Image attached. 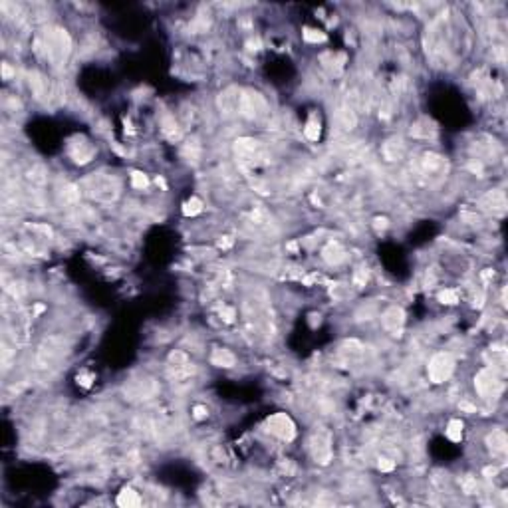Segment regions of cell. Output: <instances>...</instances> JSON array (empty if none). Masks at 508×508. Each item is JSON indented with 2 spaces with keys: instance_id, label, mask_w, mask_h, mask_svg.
I'll return each mask as SVG.
<instances>
[{
  "instance_id": "27",
  "label": "cell",
  "mask_w": 508,
  "mask_h": 508,
  "mask_svg": "<svg viewBox=\"0 0 508 508\" xmlns=\"http://www.w3.org/2000/svg\"><path fill=\"white\" fill-rule=\"evenodd\" d=\"M230 244H232L230 236H223L221 241H219V246H221V248H230Z\"/></svg>"
},
{
  "instance_id": "2",
  "label": "cell",
  "mask_w": 508,
  "mask_h": 508,
  "mask_svg": "<svg viewBox=\"0 0 508 508\" xmlns=\"http://www.w3.org/2000/svg\"><path fill=\"white\" fill-rule=\"evenodd\" d=\"M46 52L52 60H64L70 52V36L66 34V30L54 28L46 36Z\"/></svg>"
},
{
  "instance_id": "4",
  "label": "cell",
  "mask_w": 508,
  "mask_h": 508,
  "mask_svg": "<svg viewBox=\"0 0 508 508\" xmlns=\"http://www.w3.org/2000/svg\"><path fill=\"white\" fill-rule=\"evenodd\" d=\"M474 387L483 397H496L502 389V383L492 369H483L474 377Z\"/></svg>"
},
{
  "instance_id": "30",
  "label": "cell",
  "mask_w": 508,
  "mask_h": 508,
  "mask_svg": "<svg viewBox=\"0 0 508 508\" xmlns=\"http://www.w3.org/2000/svg\"><path fill=\"white\" fill-rule=\"evenodd\" d=\"M2 74H4V78H6V80L12 76V70H10V66H8V64H4V66H2Z\"/></svg>"
},
{
  "instance_id": "28",
  "label": "cell",
  "mask_w": 508,
  "mask_h": 508,
  "mask_svg": "<svg viewBox=\"0 0 508 508\" xmlns=\"http://www.w3.org/2000/svg\"><path fill=\"white\" fill-rule=\"evenodd\" d=\"M496 472H498V468H496V467H488V468H485V474L488 476V479H492V476H494Z\"/></svg>"
},
{
  "instance_id": "22",
  "label": "cell",
  "mask_w": 508,
  "mask_h": 508,
  "mask_svg": "<svg viewBox=\"0 0 508 508\" xmlns=\"http://www.w3.org/2000/svg\"><path fill=\"white\" fill-rule=\"evenodd\" d=\"M367 268H360V270L355 272V276H353V282H355V286H366V282H367Z\"/></svg>"
},
{
  "instance_id": "10",
  "label": "cell",
  "mask_w": 508,
  "mask_h": 508,
  "mask_svg": "<svg viewBox=\"0 0 508 508\" xmlns=\"http://www.w3.org/2000/svg\"><path fill=\"white\" fill-rule=\"evenodd\" d=\"M211 362L219 367H232L236 364V357L228 351V349H223V347H217L211 355Z\"/></svg>"
},
{
  "instance_id": "16",
  "label": "cell",
  "mask_w": 508,
  "mask_h": 508,
  "mask_svg": "<svg viewBox=\"0 0 508 508\" xmlns=\"http://www.w3.org/2000/svg\"><path fill=\"white\" fill-rule=\"evenodd\" d=\"M201 211H203V201L197 199V197H191V199L183 204V213H185L187 217H195V215H199Z\"/></svg>"
},
{
  "instance_id": "8",
  "label": "cell",
  "mask_w": 508,
  "mask_h": 508,
  "mask_svg": "<svg viewBox=\"0 0 508 508\" xmlns=\"http://www.w3.org/2000/svg\"><path fill=\"white\" fill-rule=\"evenodd\" d=\"M381 322H383V325H385V330H389V332H395V334H397V332L401 330L403 322H405V312H403L399 306H391V308H387V310H385Z\"/></svg>"
},
{
  "instance_id": "21",
  "label": "cell",
  "mask_w": 508,
  "mask_h": 508,
  "mask_svg": "<svg viewBox=\"0 0 508 508\" xmlns=\"http://www.w3.org/2000/svg\"><path fill=\"white\" fill-rule=\"evenodd\" d=\"M183 153L189 157V159H197L199 157V145H197V141H189L187 145H185V149H183Z\"/></svg>"
},
{
  "instance_id": "23",
  "label": "cell",
  "mask_w": 508,
  "mask_h": 508,
  "mask_svg": "<svg viewBox=\"0 0 508 508\" xmlns=\"http://www.w3.org/2000/svg\"><path fill=\"white\" fill-rule=\"evenodd\" d=\"M206 415H208V411H206V407H203V405H197V407L193 409V417H195V419H199V421L204 419Z\"/></svg>"
},
{
  "instance_id": "24",
  "label": "cell",
  "mask_w": 508,
  "mask_h": 508,
  "mask_svg": "<svg viewBox=\"0 0 508 508\" xmlns=\"http://www.w3.org/2000/svg\"><path fill=\"white\" fill-rule=\"evenodd\" d=\"M221 318L230 324V322L234 320V310H232V308H223V310H221Z\"/></svg>"
},
{
  "instance_id": "13",
  "label": "cell",
  "mask_w": 508,
  "mask_h": 508,
  "mask_svg": "<svg viewBox=\"0 0 508 508\" xmlns=\"http://www.w3.org/2000/svg\"><path fill=\"white\" fill-rule=\"evenodd\" d=\"M117 504L123 506V508H131V506H139L141 500H139V496L133 488H123L117 496Z\"/></svg>"
},
{
  "instance_id": "25",
  "label": "cell",
  "mask_w": 508,
  "mask_h": 508,
  "mask_svg": "<svg viewBox=\"0 0 508 508\" xmlns=\"http://www.w3.org/2000/svg\"><path fill=\"white\" fill-rule=\"evenodd\" d=\"M381 470H393V467H395V463L393 461H389V459H381L379 461V465H377Z\"/></svg>"
},
{
  "instance_id": "19",
  "label": "cell",
  "mask_w": 508,
  "mask_h": 508,
  "mask_svg": "<svg viewBox=\"0 0 508 508\" xmlns=\"http://www.w3.org/2000/svg\"><path fill=\"white\" fill-rule=\"evenodd\" d=\"M439 302H443V304H457L459 302V294L455 290H443L439 294Z\"/></svg>"
},
{
  "instance_id": "9",
  "label": "cell",
  "mask_w": 508,
  "mask_h": 508,
  "mask_svg": "<svg viewBox=\"0 0 508 508\" xmlns=\"http://www.w3.org/2000/svg\"><path fill=\"white\" fill-rule=\"evenodd\" d=\"M487 445L494 453H504L506 451V445H508V439H506V433L502 429H494L488 437H487Z\"/></svg>"
},
{
  "instance_id": "17",
  "label": "cell",
  "mask_w": 508,
  "mask_h": 508,
  "mask_svg": "<svg viewBox=\"0 0 508 508\" xmlns=\"http://www.w3.org/2000/svg\"><path fill=\"white\" fill-rule=\"evenodd\" d=\"M304 133H306V137H308L310 141H318V137H320V122H318L316 117H310V122L306 123Z\"/></svg>"
},
{
  "instance_id": "12",
  "label": "cell",
  "mask_w": 508,
  "mask_h": 508,
  "mask_svg": "<svg viewBox=\"0 0 508 508\" xmlns=\"http://www.w3.org/2000/svg\"><path fill=\"white\" fill-rule=\"evenodd\" d=\"M483 204H485L487 208H492L494 213H502L504 206H506V199H504V195H502L500 191H492V193H488V195L483 199Z\"/></svg>"
},
{
  "instance_id": "7",
  "label": "cell",
  "mask_w": 508,
  "mask_h": 508,
  "mask_svg": "<svg viewBox=\"0 0 508 508\" xmlns=\"http://www.w3.org/2000/svg\"><path fill=\"white\" fill-rule=\"evenodd\" d=\"M94 191L92 197H98V199H103V201H111L117 197V191H119V185L115 179H103V177H96L94 181V187L89 189Z\"/></svg>"
},
{
  "instance_id": "31",
  "label": "cell",
  "mask_w": 508,
  "mask_h": 508,
  "mask_svg": "<svg viewBox=\"0 0 508 508\" xmlns=\"http://www.w3.org/2000/svg\"><path fill=\"white\" fill-rule=\"evenodd\" d=\"M461 409H465V411H468V413H474V407H472L470 403H461Z\"/></svg>"
},
{
  "instance_id": "18",
  "label": "cell",
  "mask_w": 508,
  "mask_h": 508,
  "mask_svg": "<svg viewBox=\"0 0 508 508\" xmlns=\"http://www.w3.org/2000/svg\"><path fill=\"white\" fill-rule=\"evenodd\" d=\"M304 40L306 42H325V34L320 32V30H314V28H304Z\"/></svg>"
},
{
  "instance_id": "1",
  "label": "cell",
  "mask_w": 508,
  "mask_h": 508,
  "mask_svg": "<svg viewBox=\"0 0 508 508\" xmlns=\"http://www.w3.org/2000/svg\"><path fill=\"white\" fill-rule=\"evenodd\" d=\"M453 369H455V360H453V355L447 353V351L435 353V355L431 357V362H429V367H427L429 379H431L433 383H443V381H447V379L451 377Z\"/></svg>"
},
{
  "instance_id": "29",
  "label": "cell",
  "mask_w": 508,
  "mask_h": 508,
  "mask_svg": "<svg viewBox=\"0 0 508 508\" xmlns=\"http://www.w3.org/2000/svg\"><path fill=\"white\" fill-rule=\"evenodd\" d=\"M78 381H80L83 387H87L89 383H92V375H87V377H78Z\"/></svg>"
},
{
  "instance_id": "3",
  "label": "cell",
  "mask_w": 508,
  "mask_h": 508,
  "mask_svg": "<svg viewBox=\"0 0 508 508\" xmlns=\"http://www.w3.org/2000/svg\"><path fill=\"white\" fill-rule=\"evenodd\" d=\"M266 431L282 441H292L296 437V425L286 413H276L272 417H268Z\"/></svg>"
},
{
  "instance_id": "11",
  "label": "cell",
  "mask_w": 508,
  "mask_h": 508,
  "mask_svg": "<svg viewBox=\"0 0 508 508\" xmlns=\"http://www.w3.org/2000/svg\"><path fill=\"white\" fill-rule=\"evenodd\" d=\"M322 256H324V260L327 262V264H340L344 258H345V254H344V250H342V246L338 244V243H330L324 250H322Z\"/></svg>"
},
{
  "instance_id": "15",
  "label": "cell",
  "mask_w": 508,
  "mask_h": 508,
  "mask_svg": "<svg viewBox=\"0 0 508 508\" xmlns=\"http://www.w3.org/2000/svg\"><path fill=\"white\" fill-rule=\"evenodd\" d=\"M447 437H449L451 441H455V443H459L463 439V423L459 419L449 421V425H447Z\"/></svg>"
},
{
  "instance_id": "26",
  "label": "cell",
  "mask_w": 508,
  "mask_h": 508,
  "mask_svg": "<svg viewBox=\"0 0 508 508\" xmlns=\"http://www.w3.org/2000/svg\"><path fill=\"white\" fill-rule=\"evenodd\" d=\"M463 487H465V492L467 494H472L474 490H476V483L472 481V479H467L465 483H463Z\"/></svg>"
},
{
  "instance_id": "14",
  "label": "cell",
  "mask_w": 508,
  "mask_h": 508,
  "mask_svg": "<svg viewBox=\"0 0 508 508\" xmlns=\"http://www.w3.org/2000/svg\"><path fill=\"white\" fill-rule=\"evenodd\" d=\"M72 157H74L76 163L83 165V163H87L89 159L94 157V149L89 147L87 143H80V149H78V151H72Z\"/></svg>"
},
{
  "instance_id": "6",
  "label": "cell",
  "mask_w": 508,
  "mask_h": 508,
  "mask_svg": "<svg viewBox=\"0 0 508 508\" xmlns=\"http://www.w3.org/2000/svg\"><path fill=\"white\" fill-rule=\"evenodd\" d=\"M312 449H314V459L322 465H327L332 459V447H330V435L325 431H316L312 439Z\"/></svg>"
},
{
  "instance_id": "20",
  "label": "cell",
  "mask_w": 508,
  "mask_h": 508,
  "mask_svg": "<svg viewBox=\"0 0 508 508\" xmlns=\"http://www.w3.org/2000/svg\"><path fill=\"white\" fill-rule=\"evenodd\" d=\"M131 185H133L135 189H145V187L149 185V179H147L143 173L133 171V173H131Z\"/></svg>"
},
{
  "instance_id": "5",
  "label": "cell",
  "mask_w": 508,
  "mask_h": 508,
  "mask_svg": "<svg viewBox=\"0 0 508 508\" xmlns=\"http://www.w3.org/2000/svg\"><path fill=\"white\" fill-rule=\"evenodd\" d=\"M264 107H266V103L256 92H244L241 96V102H238V111H241L244 117H250V119L262 115Z\"/></svg>"
}]
</instances>
